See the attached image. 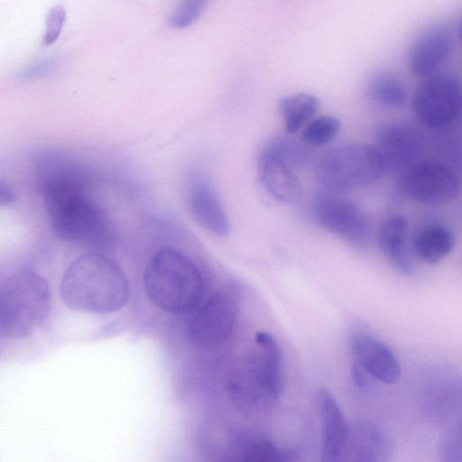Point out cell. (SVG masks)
Here are the masks:
<instances>
[{
	"label": "cell",
	"mask_w": 462,
	"mask_h": 462,
	"mask_svg": "<svg viewBox=\"0 0 462 462\" xmlns=\"http://www.w3.org/2000/svg\"><path fill=\"white\" fill-rule=\"evenodd\" d=\"M75 166L54 164L42 182L47 216L61 239L101 250L112 247L115 231L104 209L88 193V181Z\"/></svg>",
	"instance_id": "cell-1"
},
{
	"label": "cell",
	"mask_w": 462,
	"mask_h": 462,
	"mask_svg": "<svg viewBox=\"0 0 462 462\" xmlns=\"http://www.w3.org/2000/svg\"><path fill=\"white\" fill-rule=\"evenodd\" d=\"M60 296L73 310L107 313L126 304L129 285L116 263L98 251H90L68 266L60 282Z\"/></svg>",
	"instance_id": "cell-2"
},
{
	"label": "cell",
	"mask_w": 462,
	"mask_h": 462,
	"mask_svg": "<svg viewBox=\"0 0 462 462\" xmlns=\"http://www.w3.org/2000/svg\"><path fill=\"white\" fill-rule=\"evenodd\" d=\"M143 283L149 299L174 315L189 314L203 298L199 269L184 254L169 246L160 248L151 257Z\"/></svg>",
	"instance_id": "cell-3"
},
{
	"label": "cell",
	"mask_w": 462,
	"mask_h": 462,
	"mask_svg": "<svg viewBox=\"0 0 462 462\" xmlns=\"http://www.w3.org/2000/svg\"><path fill=\"white\" fill-rule=\"evenodd\" d=\"M256 349L230 374L227 390L243 412L262 411L274 403L282 391V354L272 334H255Z\"/></svg>",
	"instance_id": "cell-4"
},
{
	"label": "cell",
	"mask_w": 462,
	"mask_h": 462,
	"mask_svg": "<svg viewBox=\"0 0 462 462\" xmlns=\"http://www.w3.org/2000/svg\"><path fill=\"white\" fill-rule=\"evenodd\" d=\"M49 306L50 289L42 277L30 271L9 275L0 286L1 336H30L47 316Z\"/></svg>",
	"instance_id": "cell-5"
},
{
	"label": "cell",
	"mask_w": 462,
	"mask_h": 462,
	"mask_svg": "<svg viewBox=\"0 0 462 462\" xmlns=\"http://www.w3.org/2000/svg\"><path fill=\"white\" fill-rule=\"evenodd\" d=\"M386 171L377 147L354 143L337 147L322 156L316 166V176L327 189L346 192L374 183Z\"/></svg>",
	"instance_id": "cell-6"
},
{
	"label": "cell",
	"mask_w": 462,
	"mask_h": 462,
	"mask_svg": "<svg viewBox=\"0 0 462 462\" xmlns=\"http://www.w3.org/2000/svg\"><path fill=\"white\" fill-rule=\"evenodd\" d=\"M412 109L419 122L430 129L452 125L462 114V86L449 74L428 77L417 88Z\"/></svg>",
	"instance_id": "cell-7"
},
{
	"label": "cell",
	"mask_w": 462,
	"mask_h": 462,
	"mask_svg": "<svg viewBox=\"0 0 462 462\" xmlns=\"http://www.w3.org/2000/svg\"><path fill=\"white\" fill-rule=\"evenodd\" d=\"M401 188L411 200L437 207L456 199L459 183L446 165L432 160H417L402 171Z\"/></svg>",
	"instance_id": "cell-8"
},
{
	"label": "cell",
	"mask_w": 462,
	"mask_h": 462,
	"mask_svg": "<svg viewBox=\"0 0 462 462\" xmlns=\"http://www.w3.org/2000/svg\"><path fill=\"white\" fill-rule=\"evenodd\" d=\"M237 310V304L230 294L223 291L211 294L189 313L186 324L188 338L204 346L221 343L232 333Z\"/></svg>",
	"instance_id": "cell-9"
},
{
	"label": "cell",
	"mask_w": 462,
	"mask_h": 462,
	"mask_svg": "<svg viewBox=\"0 0 462 462\" xmlns=\"http://www.w3.org/2000/svg\"><path fill=\"white\" fill-rule=\"evenodd\" d=\"M314 217L327 231L355 247L365 246L371 236L369 219L363 209L347 199L324 196L314 206Z\"/></svg>",
	"instance_id": "cell-10"
},
{
	"label": "cell",
	"mask_w": 462,
	"mask_h": 462,
	"mask_svg": "<svg viewBox=\"0 0 462 462\" xmlns=\"http://www.w3.org/2000/svg\"><path fill=\"white\" fill-rule=\"evenodd\" d=\"M454 32L446 23L426 29L412 43L408 54V67L416 77L428 78L439 70L450 56Z\"/></svg>",
	"instance_id": "cell-11"
},
{
	"label": "cell",
	"mask_w": 462,
	"mask_h": 462,
	"mask_svg": "<svg viewBox=\"0 0 462 462\" xmlns=\"http://www.w3.org/2000/svg\"><path fill=\"white\" fill-rule=\"evenodd\" d=\"M350 349L358 365L369 376L387 384L401 376V365L392 349L365 332H356L349 339Z\"/></svg>",
	"instance_id": "cell-12"
},
{
	"label": "cell",
	"mask_w": 462,
	"mask_h": 462,
	"mask_svg": "<svg viewBox=\"0 0 462 462\" xmlns=\"http://www.w3.org/2000/svg\"><path fill=\"white\" fill-rule=\"evenodd\" d=\"M377 149L387 170L404 171L418 160L422 139L420 133L406 123L394 122L383 125L377 132Z\"/></svg>",
	"instance_id": "cell-13"
},
{
	"label": "cell",
	"mask_w": 462,
	"mask_h": 462,
	"mask_svg": "<svg viewBox=\"0 0 462 462\" xmlns=\"http://www.w3.org/2000/svg\"><path fill=\"white\" fill-rule=\"evenodd\" d=\"M393 455V441L389 434L378 425L358 422L348 426L341 460L386 462Z\"/></svg>",
	"instance_id": "cell-14"
},
{
	"label": "cell",
	"mask_w": 462,
	"mask_h": 462,
	"mask_svg": "<svg viewBox=\"0 0 462 462\" xmlns=\"http://www.w3.org/2000/svg\"><path fill=\"white\" fill-rule=\"evenodd\" d=\"M189 205L196 221L220 237L229 235L226 210L209 180L200 171L192 174L189 188Z\"/></svg>",
	"instance_id": "cell-15"
},
{
	"label": "cell",
	"mask_w": 462,
	"mask_h": 462,
	"mask_svg": "<svg viewBox=\"0 0 462 462\" xmlns=\"http://www.w3.org/2000/svg\"><path fill=\"white\" fill-rule=\"evenodd\" d=\"M409 221L402 214L389 216L377 233L379 248L388 262L401 273L411 275L414 263L407 246Z\"/></svg>",
	"instance_id": "cell-16"
},
{
	"label": "cell",
	"mask_w": 462,
	"mask_h": 462,
	"mask_svg": "<svg viewBox=\"0 0 462 462\" xmlns=\"http://www.w3.org/2000/svg\"><path fill=\"white\" fill-rule=\"evenodd\" d=\"M260 180L268 192L277 200L297 204L302 197V189L291 167L263 151L258 162Z\"/></svg>",
	"instance_id": "cell-17"
},
{
	"label": "cell",
	"mask_w": 462,
	"mask_h": 462,
	"mask_svg": "<svg viewBox=\"0 0 462 462\" xmlns=\"http://www.w3.org/2000/svg\"><path fill=\"white\" fill-rule=\"evenodd\" d=\"M318 398L323 423L321 460L340 461L348 426L339 405L328 390L320 389Z\"/></svg>",
	"instance_id": "cell-18"
},
{
	"label": "cell",
	"mask_w": 462,
	"mask_h": 462,
	"mask_svg": "<svg viewBox=\"0 0 462 462\" xmlns=\"http://www.w3.org/2000/svg\"><path fill=\"white\" fill-rule=\"evenodd\" d=\"M454 242L453 234L447 226L430 225L416 235L413 252L422 262L435 264L450 254Z\"/></svg>",
	"instance_id": "cell-19"
},
{
	"label": "cell",
	"mask_w": 462,
	"mask_h": 462,
	"mask_svg": "<svg viewBox=\"0 0 462 462\" xmlns=\"http://www.w3.org/2000/svg\"><path fill=\"white\" fill-rule=\"evenodd\" d=\"M319 108V99L312 94L300 92L283 97L279 105L286 131L293 134L306 125Z\"/></svg>",
	"instance_id": "cell-20"
},
{
	"label": "cell",
	"mask_w": 462,
	"mask_h": 462,
	"mask_svg": "<svg viewBox=\"0 0 462 462\" xmlns=\"http://www.w3.org/2000/svg\"><path fill=\"white\" fill-rule=\"evenodd\" d=\"M369 98L375 104L388 107H402L407 99V91L402 81L394 74L383 72L375 75L367 88Z\"/></svg>",
	"instance_id": "cell-21"
},
{
	"label": "cell",
	"mask_w": 462,
	"mask_h": 462,
	"mask_svg": "<svg viewBox=\"0 0 462 462\" xmlns=\"http://www.w3.org/2000/svg\"><path fill=\"white\" fill-rule=\"evenodd\" d=\"M277 157L291 167H301L310 163L313 158L311 146L301 139L289 136H277L272 139L263 150Z\"/></svg>",
	"instance_id": "cell-22"
},
{
	"label": "cell",
	"mask_w": 462,
	"mask_h": 462,
	"mask_svg": "<svg viewBox=\"0 0 462 462\" xmlns=\"http://www.w3.org/2000/svg\"><path fill=\"white\" fill-rule=\"evenodd\" d=\"M340 127L339 120L333 116H317L304 126L300 139L311 147L325 145L338 134Z\"/></svg>",
	"instance_id": "cell-23"
},
{
	"label": "cell",
	"mask_w": 462,
	"mask_h": 462,
	"mask_svg": "<svg viewBox=\"0 0 462 462\" xmlns=\"http://www.w3.org/2000/svg\"><path fill=\"white\" fill-rule=\"evenodd\" d=\"M294 454L278 448L267 439L247 440L240 453V459L253 462H284L293 460Z\"/></svg>",
	"instance_id": "cell-24"
},
{
	"label": "cell",
	"mask_w": 462,
	"mask_h": 462,
	"mask_svg": "<svg viewBox=\"0 0 462 462\" xmlns=\"http://www.w3.org/2000/svg\"><path fill=\"white\" fill-rule=\"evenodd\" d=\"M209 1L180 0L170 17V26L174 29L189 27L200 17Z\"/></svg>",
	"instance_id": "cell-25"
},
{
	"label": "cell",
	"mask_w": 462,
	"mask_h": 462,
	"mask_svg": "<svg viewBox=\"0 0 462 462\" xmlns=\"http://www.w3.org/2000/svg\"><path fill=\"white\" fill-rule=\"evenodd\" d=\"M439 455L445 462H462V420L442 438Z\"/></svg>",
	"instance_id": "cell-26"
},
{
	"label": "cell",
	"mask_w": 462,
	"mask_h": 462,
	"mask_svg": "<svg viewBox=\"0 0 462 462\" xmlns=\"http://www.w3.org/2000/svg\"><path fill=\"white\" fill-rule=\"evenodd\" d=\"M66 17V9L62 5H57L49 10L45 19V30L42 41L43 46H50L58 40Z\"/></svg>",
	"instance_id": "cell-27"
},
{
	"label": "cell",
	"mask_w": 462,
	"mask_h": 462,
	"mask_svg": "<svg viewBox=\"0 0 462 462\" xmlns=\"http://www.w3.org/2000/svg\"><path fill=\"white\" fill-rule=\"evenodd\" d=\"M59 59L50 56L40 59L26 66L17 73V79L23 81H32L49 76L57 67Z\"/></svg>",
	"instance_id": "cell-28"
},
{
	"label": "cell",
	"mask_w": 462,
	"mask_h": 462,
	"mask_svg": "<svg viewBox=\"0 0 462 462\" xmlns=\"http://www.w3.org/2000/svg\"><path fill=\"white\" fill-rule=\"evenodd\" d=\"M354 382L360 387L367 385L369 376L358 365H355L352 370Z\"/></svg>",
	"instance_id": "cell-29"
},
{
	"label": "cell",
	"mask_w": 462,
	"mask_h": 462,
	"mask_svg": "<svg viewBox=\"0 0 462 462\" xmlns=\"http://www.w3.org/2000/svg\"><path fill=\"white\" fill-rule=\"evenodd\" d=\"M459 37L462 42V17H461L460 24H459Z\"/></svg>",
	"instance_id": "cell-30"
}]
</instances>
